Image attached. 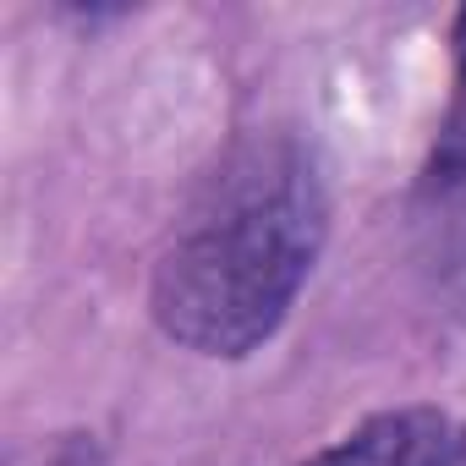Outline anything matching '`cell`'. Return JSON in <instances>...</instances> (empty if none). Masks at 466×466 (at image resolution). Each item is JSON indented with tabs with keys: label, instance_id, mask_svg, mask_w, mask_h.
Instances as JSON below:
<instances>
[{
	"label": "cell",
	"instance_id": "6da1fadb",
	"mask_svg": "<svg viewBox=\"0 0 466 466\" xmlns=\"http://www.w3.org/2000/svg\"><path fill=\"white\" fill-rule=\"evenodd\" d=\"M329 230L313 154L297 137H248L192 198L154 264L148 313L198 357H248L291 313Z\"/></svg>",
	"mask_w": 466,
	"mask_h": 466
},
{
	"label": "cell",
	"instance_id": "7a4b0ae2",
	"mask_svg": "<svg viewBox=\"0 0 466 466\" xmlns=\"http://www.w3.org/2000/svg\"><path fill=\"white\" fill-rule=\"evenodd\" d=\"M411 242H417V269L444 302V313L466 319V105L455 110L411 208Z\"/></svg>",
	"mask_w": 466,
	"mask_h": 466
},
{
	"label": "cell",
	"instance_id": "3957f363",
	"mask_svg": "<svg viewBox=\"0 0 466 466\" xmlns=\"http://www.w3.org/2000/svg\"><path fill=\"white\" fill-rule=\"evenodd\" d=\"M450 439L455 428L439 406H395L340 433L308 466H439Z\"/></svg>",
	"mask_w": 466,
	"mask_h": 466
},
{
	"label": "cell",
	"instance_id": "277c9868",
	"mask_svg": "<svg viewBox=\"0 0 466 466\" xmlns=\"http://www.w3.org/2000/svg\"><path fill=\"white\" fill-rule=\"evenodd\" d=\"M39 466H99V444L88 433H66L50 455H39Z\"/></svg>",
	"mask_w": 466,
	"mask_h": 466
},
{
	"label": "cell",
	"instance_id": "5b68a950",
	"mask_svg": "<svg viewBox=\"0 0 466 466\" xmlns=\"http://www.w3.org/2000/svg\"><path fill=\"white\" fill-rule=\"evenodd\" d=\"M450 45H455V77H461V105H466V6L455 12V28H450Z\"/></svg>",
	"mask_w": 466,
	"mask_h": 466
},
{
	"label": "cell",
	"instance_id": "8992f818",
	"mask_svg": "<svg viewBox=\"0 0 466 466\" xmlns=\"http://www.w3.org/2000/svg\"><path fill=\"white\" fill-rule=\"evenodd\" d=\"M439 466H466V433H455L450 439V450H444V461Z\"/></svg>",
	"mask_w": 466,
	"mask_h": 466
}]
</instances>
